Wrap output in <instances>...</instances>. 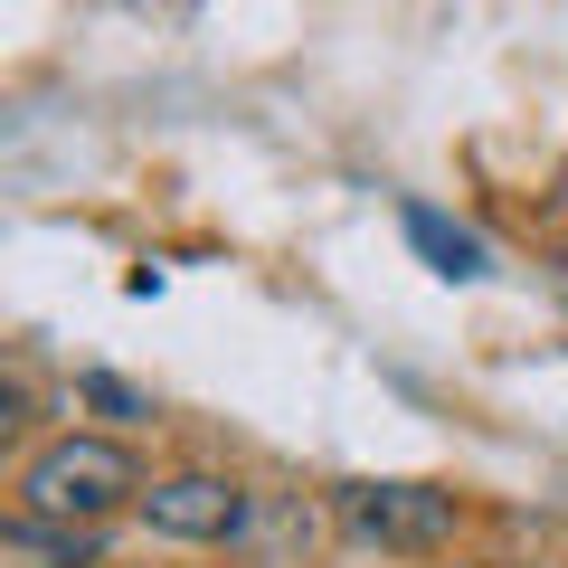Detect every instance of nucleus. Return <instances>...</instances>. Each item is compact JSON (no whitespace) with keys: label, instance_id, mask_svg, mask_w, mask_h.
Listing matches in <instances>:
<instances>
[{"label":"nucleus","instance_id":"2","mask_svg":"<svg viewBox=\"0 0 568 568\" xmlns=\"http://www.w3.org/2000/svg\"><path fill=\"white\" fill-rule=\"evenodd\" d=\"M342 530L361 549L426 559V549L455 540V493H436V484H342Z\"/></svg>","mask_w":568,"mask_h":568},{"label":"nucleus","instance_id":"5","mask_svg":"<svg viewBox=\"0 0 568 568\" xmlns=\"http://www.w3.org/2000/svg\"><path fill=\"white\" fill-rule=\"evenodd\" d=\"M29 417H39V398H29V379H10V369H0V455H10V446L29 436Z\"/></svg>","mask_w":568,"mask_h":568},{"label":"nucleus","instance_id":"3","mask_svg":"<svg viewBox=\"0 0 568 568\" xmlns=\"http://www.w3.org/2000/svg\"><path fill=\"white\" fill-rule=\"evenodd\" d=\"M133 511H142V530H152V540H190V549H209V540H237L256 503H246L237 474H162V484H142V493H133Z\"/></svg>","mask_w":568,"mask_h":568},{"label":"nucleus","instance_id":"4","mask_svg":"<svg viewBox=\"0 0 568 568\" xmlns=\"http://www.w3.org/2000/svg\"><path fill=\"white\" fill-rule=\"evenodd\" d=\"M407 246H417L426 265H436V275H455V284H474L484 275V237H474V227H455L446 209H426V200H407Z\"/></svg>","mask_w":568,"mask_h":568},{"label":"nucleus","instance_id":"6","mask_svg":"<svg viewBox=\"0 0 568 568\" xmlns=\"http://www.w3.org/2000/svg\"><path fill=\"white\" fill-rule=\"evenodd\" d=\"M85 407H104V417H142V388H123V379H85Z\"/></svg>","mask_w":568,"mask_h":568},{"label":"nucleus","instance_id":"1","mask_svg":"<svg viewBox=\"0 0 568 568\" xmlns=\"http://www.w3.org/2000/svg\"><path fill=\"white\" fill-rule=\"evenodd\" d=\"M133 493H142V474H133V455H123L114 436H58V446H39L29 474H20L29 521H77V530H95L104 511H123Z\"/></svg>","mask_w":568,"mask_h":568}]
</instances>
